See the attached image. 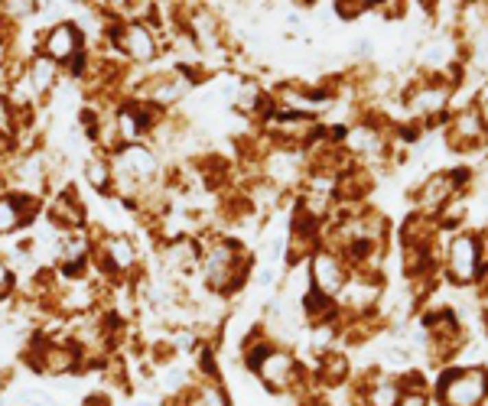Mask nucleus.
Returning <instances> with one entry per match:
<instances>
[{
  "label": "nucleus",
  "mask_w": 488,
  "mask_h": 406,
  "mask_svg": "<svg viewBox=\"0 0 488 406\" xmlns=\"http://www.w3.org/2000/svg\"><path fill=\"white\" fill-rule=\"evenodd\" d=\"M199 273L205 289L218 299L238 296L254 273V257L248 254V247L235 237H228V234H209L205 241H199Z\"/></svg>",
  "instance_id": "obj_1"
},
{
  "label": "nucleus",
  "mask_w": 488,
  "mask_h": 406,
  "mask_svg": "<svg viewBox=\"0 0 488 406\" xmlns=\"http://www.w3.org/2000/svg\"><path fill=\"white\" fill-rule=\"evenodd\" d=\"M114 169V189L117 198H143L156 195L163 182V156L150 143H121L108 153Z\"/></svg>",
  "instance_id": "obj_2"
},
{
  "label": "nucleus",
  "mask_w": 488,
  "mask_h": 406,
  "mask_svg": "<svg viewBox=\"0 0 488 406\" xmlns=\"http://www.w3.org/2000/svg\"><path fill=\"white\" fill-rule=\"evenodd\" d=\"M91 231H95V257H91L95 276L104 280V286H121L130 283V280H140L143 254H140L137 241L127 231H101L95 224H91Z\"/></svg>",
  "instance_id": "obj_3"
},
{
  "label": "nucleus",
  "mask_w": 488,
  "mask_h": 406,
  "mask_svg": "<svg viewBox=\"0 0 488 406\" xmlns=\"http://www.w3.org/2000/svg\"><path fill=\"white\" fill-rule=\"evenodd\" d=\"M170 114L156 111L153 104L134 98V95H124L111 104V130L117 147L121 143H150V136L160 130V123L166 121Z\"/></svg>",
  "instance_id": "obj_4"
},
{
  "label": "nucleus",
  "mask_w": 488,
  "mask_h": 406,
  "mask_svg": "<svg viewBox=\"0 0 488 406\" xmlns=\"http://www.w3.org/2000/svg\"><path fill=\"white\" fill-rule=\"evenodd\" d=\"M88 43H91L88 29L78 23V20H72V16L52 20L49 26L39 29V52H43L46 59L56 62L62 72L88 49Z\"/></svg>",
  "instance_id": "obj_5"
},
{
  "label": "nucleus",
  "mask_w": 488,
  "mask_h": 406,
  "mask_svg": "<svg viewBox=\"0 0 488 406\" xmlns=\"http://www.w3.org/2000/svg\"><path fill=\"white\" fill-rule=\"evenodd\" d=\"M46 198L23 189H0V241L20 237L43 218Z\"/></svg>",
  "instance_id": "obj_6"
},
{
  "label": "nucleus",
  "mask_w": 488,
  "mask_h": 406,
  "mask_svg": "<svg viewBox=\"0 0 488 406\" xmlns=\"http://www.w3.org/2000/svg\"><path fill=\"white\" fill-rule=\"evenodd\" d=\"M488 396V374L478 368L446 370L439 381L443 406H478Z\"/></svg>",
  "instance_id": "obj_7"
},
{
  "label": "nucleus",
  "mask_w": 488,
  "mask_h": 406,
  "mask_svg": "<svg viewBox=\"0 0 488 406\" xmlns=\"http://www.w3.org/2000/svg\"><path fill=\"white\" fill-rule=\"evenodd\" d=\"M306 270H310V286L319 289L323 296H329V299H338L351 280V270L345 267V260L329 247L313 250V257L306 260Z\"/></svg>",
  "instance_id": "obj_8"
},
{
  "label": "nucleus",
  "mask_w": 488,
  "mask_h": 406,
  "mask_svg": "<svg viewBox=\"0 0 488 406\" xmlns=\"http://www.w3.org/2000/svg\"><path fill=\"white\" fill-rule=\"evenodd\" d=\"M43 218L52 224V231H59V234L88 231V228H91V218H88L85 202L78 198L75 189H59V192L46 202Z\"/></svg>",
  "instance_id": "obj_9"
},
{
  "label": "nucleus",
  "mask_w": 488,
  "mask_h": 406,
  "mask_svg": "<svg viewBox=\"0 0 488 406\" xmlns=\"http://www.w3.org/2000/svg\"><path fill=\"white\" fill-rule=\"evenodd\" d=\"M26 78H30V85H33V91H36V98L46 104V101H52V95L59 91V85H62L65 72L56 65L52 59H46L43 52H33L30 59H26L23 65Z\"/></svg>",
  "instance_id": "obj_10"
},
{
  "label": "nucleus",
  "mask_w": 488,
  "mask_h": 406,
  "mask_svg": "<svg viewBox=\"0 0 488 406\" xmlns=\"http://www.w3.org/2000/svg\"><path fill=\"white\" fill-rule=\"evenodd\" d=\"M82 182L101 198H117V189H114V169H111L108 153L91 150L85 160H82Z\"/></svg>",
  "instance_id": "obj_11"
},
{
  "label": "nucleus",
  "mask_w": 488,
  "mask_h": 406,
  "mask_svg": "<svg viewBox=\"0 0 488 406\" xmlns=\"http://www.w3.org/2000/svg\"><path fill=\"white\" fill-rule=\"evenodd\" d=\"M482 270L478 263V241L472 234H459L450 244V273L456 280H472Z\"/></svg>",
  "instance_id": "obj_12"
},
{
  "label": "nucleus",
  "mask_w": 488,
  "mask_h": 406,
  "mask_svg": "<svg viewBox=\"0 0 488 406\" xmlns=\"http://www.w3.org/2000/svg\"><path fill=\"white\" fill-rule=\"evenodd\" d=\"M316 381L325 383V387H336V383L349 381V357L342 351H325V355L316 357Z\"/></svg>",
  "instance_id": "obj_13"
},
{
  "label": "nucleus",
  "mask_w": 488,
  "mask_h": 406,
  "mask_svg": "<svg viewBox=\"0 0 488 406\" xmlns=\"http://www.w3.org/2000/svg\"><path fill=\"white\" fill-rule=\"evenodd\" d=\"M20 293V273L10 267V260L0 254V302L3 299H13V296Z\"/></svg>",
  "instance_id": "obj_14"
},
{
  "label": "nucleus",
  "mask_w": 488,
  "mask_h": 406,
  "mask_svg": "<svg viewBox=\"0 0 488 406\" xmlns=\"http://www.w3.org/2000/svg\"><path fill=\"white\" fill-rule=\"evenodd\" d=\"M78 406H111V396L108 394H88Z\"/></svg>",
  "instance_id": "obj_15"
},
{
  "label": "nucleus",
  "mask_w": 488,
  "mask_h": 406,
  "mask_svg": "<svg viewBox=\"0 0 488 406\" xmlns=\"http://www.w3.org/2000/svg\"><path fill=\"white\" fill-rule=\"evenodd\" d=\"M397 406H426V400H423V394L410 390V394H404V396H401V403H397Z\"/></svg>",
  "instance_id": "obj_16"
}]
</instances>
